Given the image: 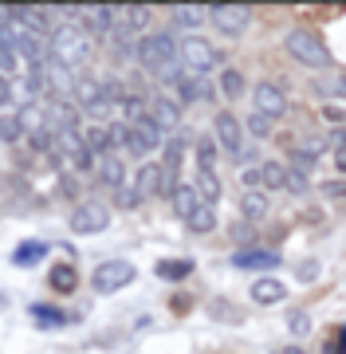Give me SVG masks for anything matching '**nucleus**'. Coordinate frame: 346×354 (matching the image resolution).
Masks as SVG:
<instances>
[{
	"instance_id": "nucleus-36",
	"label": "nucleus",
	"mask_w": 346,
	"mask_h": 354,
	"mask_svg": "<svg viewBox=\"0 0 346 354\" xmlns=\"http://www.w3.org/2000/svg\"><path fill=\"white\" fill-rule=\"evenodd\" d=\"M287 330H291L295 339H303V335L311 330V319H307V311H291V315H287Z\"/></svg>"
},
{
	"instance_id": "nucleus-6",
	"label": "nucleus",
	"mask_w": 346,
	"mask_h": 354,
	"mask_svg": "<svg viewBox=\"0 0 346 354\" xmlns=\"http://www.w3.org/2000/svg\"><path fill=\"white\" fill-rule=\"evenodd\" d=\"M138 276V268L130 264V260H103V264L95 268V276H90V291L95 295H115V291L130 288Z\"/></svg>"
},
{
	"instance_id": "nucleus-42",
	"label": "nucleus",
	"mask_w": 346,
	"mask_h": 354,
	"mask_svg": "<svg viewBox=\"0 0 346 354\" xmlns=\"http://www.w3.org/2000/svg\"><path fill=\"white\" fill-rule=\"evenodd\" d=\"M327 193H331V197H343V193H346V181H334V185H327Z\"/></svg>"
},
{
	"instance_id": "nucleus-32",
	"label": "nucleus",
	"mask_w": 346,
	"mask_h": 354,
	"mask_svg": "<svg viewBox=\"0 0 346 354\" xmlns=\"http://www.w3.org/2000/svg\"><path fill=\"white\" fill-rule=\"evenodd\" d=\"M271 130H276V122H271L268 114H248V122H244V134L248 138H268Z\"/></svg>"
},
{
	"instance_id": "nucleus-39",
	"label": "nucleus",
	"mask_w": 346,
	"mask_h": 354,
	"mask_svg": "<svg viewBox=\"0 0 346 354\" xmlns=\"http://www.w3.org/2000/svg\"><path fill=\"white\" fill-rule=\"evenodd\" d=\"M323 118H327L331 127H346V111H343V106H334V102H327V106H323Z\"/></svg>"
},
{
	"instance_id": "nucleus-20",
	"label": "nucleus",
	"mask_w": 346,
	"mask_h": 354,
	"mask_svg": "<svg viewBox=\"0 0 346 354\" xmlns=\"http://www.w3.org/2000/svg\"><path fill=\"white\" fill-rule=\"evenodd\" d=\"M193 162L201 174H220V146L217 138H197L193 142Z\"/></svg>"
},
{
	"instance_id": "nucleus-25",
	"label": "nucleus",
	"mask_w": 346,
	"mask_h": 354,
	"mask_svg": "<svg viewBox=\"0 0 346 354\" xmlns=\"http://www.w3.org/2000/svg\"><path fill=\"white\" fill-rule=\"evenodd\" d=\"M283 177H287V165L283 162H260V189L264 193H280Z\"/></svg>"
},
{
	"instance_id": "nucleus-1",
	"label": "nucleus",
	"mask_w": 346,
	"mask_h": 354,
	"mask_svg": "<svg viewBox=\"0 0 346 354\" xmlns=\"http://www.w3.org/2000/svg\"><path fill=\"white\" fill-rule=\"evenodd\" d=\"M90 55H95V39L87 36L83 24L64 20V24H55V32L48 36V59L59 64V67H67V71H79Z\"/></svg>"
},
{
	"instance_id": "nucleus-22",
	"label": "nucleus",
	"mask_w": 346,
	"mask_h": 354,
	"mask_svg": "<svg viewBox=\"0 0 346 354\" xmlns=\"http://www.w3.org/2000/svg\"><path fill=\"white\" fill-rule=\"evenodd\" d=\"M150 20H154V12L146 8V4H130V8H122V28H126L130 36H146L150 32Z\"/></svg>"
},
{
	"instance_id": "nucleus-21",
	"label": "nucleus",
	"mask_w": 346,
	"mask_h": 354,
	"mask_svg": "<svg viewBox=\"0 0 346 354\" xmlns=\"http://www.w3.org/2000/svg\"><path fill=\"white\" fill-rule=\"evenodd\" d=\"M193 189H197V197H201V205H213L217 209L220 193H224V185H220V174H193Z\"/></svg>"
},
{
	"instance_id": "nucleus-45",
	"label": "nucleus",
	"mask_w": 346,
	"mask_h": 354,
	"mask_svg": "<svg viewBox=\"0 0 346 354\" xmlns=\"http://www.w3.org/2000/svg\"><path fill=\"white\" fill-rule=\"evenodd\" d=\"M280 354H307V351H303V346H283Z\"/></svg>"
},
{
	"instance_id": "nucleus-43",
	"label": "nucleus",
	"mask_w": 346,
	"mask_h": 354,
	"mask_svg": "<svg viewBox=\"0 0 346 354\" xmlns=\"http://www.w3.org/2000/svg\"><path fill=\"white\" fill-rule=\"evenodd\" d=\"M334 165H338V174H346V153H334Z\"/></svg>"
},
{
	"instance_id": "nucleus-27",
	"label": "nucleus",
	"mask_w": 346,
	"mask_h": 354,
	"mask_svg": "<svg viewBox=\"0 0 346 354\" xmlns=\"http://www.w3.org/2000/svg\"><path fill=\"white\" fill-rule=\"evenodd\" d=\"M154 276H157V279H169V283L189 279V276H193V260H157V264H154Z\"/></svg>"
},
{
	"instance_id": "nucleus-18",
	"label": "nucleus",
	"mask_w": 346,
	"mask_h": 354,
	"mask_svg": "<svg viewBox=\"0 0 346 354\" xmlns=\"http://www.w3.org/2000/svg\"><path fill=\"white\" fill-rule=\"evenodd\" d=\"M271 213V193L264 189H240V216L244 221H264Z\"/></svg>"
},
{
	"instance_id": "nucleus-3",
	"label": "nucleus",
	"mask_w": 346,
	"mask_h": 354,
	"mask_svg": "<svg viewBox=\"0 0 346 354\" xmlns=\"http://www.w3.org/2000/svg\"><path fill=\"white\" fill-rule=\"evenodd\" d=\"M283 51H287L299 67H311V71H327V67L334 64L331 48L323 44V36L315 28H291V32L283 36Z\"/></svg>"
},
{
	"instance_id": "nucleus-38",
	"label": "nucleus",
	"mask_w": 346,
	"mask_h": 354,
	"mask_svg": "<svg viewBox=\"0 0 346 354\" xmlns=\"http://www.w3.org/2000/svg\"><path fill=\"white\" fill-rule=\"evenodd\" d=\"M327 150L346 153V127H331V134H327Z\"/></svg>"
},
{
	"instance_id": "nucleus-41",
	"label": "nucleus",
	"mask_w": 346,
	"mask_h": 354,
	"mask_svg": "<svg viewBox=\"0 0 346 354\" xmlns=\"http://www.w3.org/2000/svg\"><path fill=\"white\" fill-rule=\"evenodd\" d=\"M240 181H244V189H260V165H244Z\"/></svg>"
},
{
	"instance_id": "nucleus-28",
	"label": "nucleus",
	"mask_w": 346,
	"mask_h": 354,
	"mask_svg": "<svg viewBox=\"0 0 346 354\" xmlns=\"http://www.w3.org/2000/svg\"><path fill=\"white\" fill-rule=\"evenodd\" d=\"M185 228H189L193 236H209V232L217 228V209H213V205H201V209L185 221Z\"/></svg>"
},
{
	"instance_id": "nucleus-4",
	"label": "nucleus",
	"mask_w": 346,
	"mask_h": 354,
	"mask_svg": "<svg viewBox=\"0 0 346 354\" xmlns=\"http://www.w3.org/2000/svg\"><path fill=\"white\" fill-rule=\"evenodd\" d=\"M181 67H185V71H193V75H209V71H217V67H220L217 44H213L209 36L189 32V36L181 39Z\"/></svg>"
},
{
	"instance_id": "nucleus-13",
	"label": "nucleus",
	"mask_w": 346,
	"mask_h": 354,
	"mask_svg": "<svg viewBox=\"0 0 346 354\" xmlns=\"http://www.w3.org/2000/svg\"><path fill=\"white\" fill-rule=\"evenodd\" d=\"M185 150H189V142L181 138V134L166 138V142H162V150H157V165H162V174H166L169 189L181 181V162H185Z\"/></svg>"
},
{
	"instance_id": "nucleus-15",
	"label": "nucleus",
	"mask_w": 346,
	"mask_h": 354,
	"mask_svg": "<svg viewBox=\"0 0 346 354\" xmlns=\"http://www.w3.org/2000/svg\"><path fill=\"white\" fill-rule=\"evenodd\" d=\"M232 264L240 268V272H276L280 268V252H271V248H240V252L232 256Z\"/></svg>"
},
{
	"instance_id": "nucleus-2",
	"label": "nucleus",
	"mask_w": 346,
	"mask_h": 354,
	"mask_svg": "<svg viewBox=\"0 0 346 354\" xmlns=\"http://www.w3.org/2000/svg\"><path fill=\"white\" fill-rule=\"evenodd\" d=\"M134 59H138L150 75H173L181 67V44L173 39V32H146L134 44Z\"/></svg>"
},
{
	"instance_id": "nucleus-12",
	"label": "nucleus",
	"mask_w": 346,
	"mask_h": 354,
	"mask_svg": "<svg viewBox=\"0 0 346 354\" xmlns=\"http://www.w3.org/2000/svg\"><path fill=\"white\" fill-rule=\"evenodd\" d=\"M130 185L138 189L142 201H150V197H169V181H166V174H162L157 162H142L138 174L130 177Z\"/></svg>"
},
{
	"instance_id": "nucleus-34",
	"label": "nucleus",
	"mask_w": 346,
	"mask_h": 354,
	"mask_svg": "<svg viewBox=\"0 0 346 354\" xmlns=\"http://www.w3.org/2000/svg\"><path fill=\"white\" fill-rule=\"evenodd\" d=\"M295 153H303V158H307V162L315 165V162L323 158V153H327V138H307L303 146H299V150H295Z\"/></svg>"
},
{
	"instance_id": "nucleus-35",
	"label": "nucleus",
	"mask_w": 346,
	"mask_h": 354,
	"mask_svg": "<svg viewBox=\"0 0 346 354\" xmlns=\"http://www.w3.org/2000/svg\"><path fill=\"white\" fill-rule=\"evenodd\" d=\"M115 205H122V209H138L142 205V197H138V189H134V185H122V189H115Z\"/></svg>"
},
{
	"instance_id": "nucleus-11",
	"label": "nucleus",
	"mask_w": 346,
	"mask_h": 354,
	"mask_svg": "<svg viewBox=\"0 0 346 354\" xmlns=\"http://www.w3.org/2000/svg\"><path fill=\"white\" fill-rule=\"evenodd\" d=\"M209 20L220 28V36H240L252 24V8L248 4H209Z\"/></svg>"
},
{
	"instance_id": "nucleus-23",
	"label": "nucleus",
	"mask_w": 346,
	"mask_h": 354,
	"mask_svg": "<svg viewBox=\"0 0 346 354\" xmlns=\"http://www.w3.org/2000/svg\"><path fill=\"white\" fill-rule=\"evenodd\" d=\"M48 283H52V291H59V295H71V291L79 288V272L75 264H52V272H48Z\"/></svg>"
},
{
	"instance_id": "nucleus-5",
	"label": "nucleus",
	"mask_w": 346,
	"mask_h": 354,
	"mask_svg": "<svg viewBox=\"0 0 346 354\" xmlns=\"http://www.w3.org/2000/svg\"><path fill=\"white\" fill-rule=\"evenodd\" d=\"M146 118L154 122L162 134H177L181 130V118H185V106H181L173 95H166V91H154V95H146Z\"/></svg>"
},
{
	"instance_id": "nucleus-24",
	"label": "nucleus",
	"mask_w": 346,
	"mask_h": 354,
	"mask_svg": "<svg viewBox=\"0 0 346 354\" xmlns=\"http://www.w3.org/2000/svg\"><path fill=\"white\" fill-rule=\"evenodd\" d=\"M173 24L177 28H185V32H189V28H197V24H205L209 20V4H173Z\"/></svg>"
},
{
	"instance_id": "nucleus-9",
	"label": "nucleus",
	"mask_w": 346,
	"mask_h": 354,
	"mask_svg": "<svg viewBox=\"0 0 346 354\" xmlns=\"http://www.w3.org/2000/svg\"><path fill=\"white\" fill-rule=\"evenodd\" d=\"M252 106H256V114H268L271 122L283 118L287 114V87L280 79H260L252 87Z\"/></svg>"
},
{
	"instance_id": "nucleus-40",
	"label": "nucleus",
	"mask_w": 346,
	"mask_h": 354,
	"mask_svg": "<svg viewBox=\"0 0 346 354\" xmlns=\"http://www.w3.org/2000/svg\"><path fill=\"white\" fill-rule=\"evenodd\" d=\"M12 99H16V91H12V79H0V114L12 106Z\"/></svg>"
},
{
	"instance_id": "nucleus-16",
	"label": "nucleus",
	"mask_w": 346,
	"mask_h": 354,
	"mask_svg": "<svg viewBox=\"0 0 346 354\" xmlns=\"http://www.w3.org/2000/svg\"><path fill=\"white\" fill-rule=\"evenodd\" d=\"M95 177H99V185L103 189H122L130 177H126V162H122V153H106V158H99V165H95Z\"/></svg>"
},
{
	"instance_id": "nucleus-33",
	"label": "nucleus",
	"mask_w": 346,
	"mask_h": 354,
	"mask_svg": "<svg viewBox=\"0 0 346 354\" xmlns=\"http://www.w3.org/2000/svg\"><path fill=\"white\" fill-rule=\"evenodd\" d=\"M20 55H16V48H8V44H0V79H12L16 71H20Z\"/></svg>"
},
{
	"instance_id": "nucleus-44",
	"label": "nucleus",
	"mask_w": 346,
	"mask_h": 354,
	"mask_svg": "<svg viewBox=\"0 0 346 354\" xmlns=\"http://www.w3.org/2000/svg\"><path fill=\"white\" fill-rule=\"evenodd\" d=\"M331 95H346V79H338V83H334V87H331Z\"/></svg>"
},
{
	"instance_id": "nucleus-31",
	"label": "nucleus",
	"mask_w": 346,
	"mask_h": 354,
	"mask_svg": "<svg viewBox=\"0 0 346 354\" xmlns=\"http://www.w3.org/2000/svg\"><path fill=\"white\" fill-rule=\"evenodd\" d=\"M283 165H287V162H283ZM307 189H311V174H303V169L287 165V177H283V193H291V197H303Z\"/></svg>"
},
{
	"instance_id": "nucleus-19",
	"label": "nucleus",
	"mask_w": 346,
	"mask_h": 354,
	"mask_svg": "<svg viewBox=\"0 0 346 354\" xmlns=\"http://www.w3.org/2000/svg\"><path fill=\"white\" fill-rule=\"evenodd\" d=\"M217 95H224L229 102L244 99L248 95V79H244L240 67H220V75H217Z\"/></svg>"
},
{
	"instance_id": "nucleus-7",
	"label": "nucleus",
	"mask_w": 346,
	"mask_h": 354,
	"mask_svg": "<svg viewBox=\"0 0 346 354\" xmlns=\"http://www.w3.org/2000/svg\"><path fill=\"white\" fill-rule=\"evenodd\" d=\"M169 83H173V99H177L181 106H193V102L217 95V83H209V75H193L185 67H177V71L169 75Z\"/></svg>"
},
{
	"instance_id": "nucleus-8",
	"label": "nucleus",
	"mask_w": 346,
	"mask_h": 354,
	"mask_svg": "<svg viewBox=\"0 0 346 354\" xmlns=\"http://www.w3.org/2000/svg\"><path fill=\"white\" fill-rule=\"evenodd\" d=\"M213 138H217V146L224 150L229 162H236V153L248 146V142H244V122L232 111H217V114H213Z\"/></svg>"
},
{
	"instance_id": "nucleus-29",
	"label": "nucleus",
	"mask_w": 346,
	"mask_h": 354,
	"mask_svg": "<svg viewBox=\"0 0 346 354\" xmlns=\"http://www.w3.org/2000/svg\"><path fill=\"white\" fill-rule=\"evenodd\" d=\"M24 134H28V130H24V122H20V114H16V111L0 114V142H4V146H16Z\"/></svg>"
},
{
	"instance_id": "nucleus-17",
	"label": "nucleus",
	"mask_w": 346,
	"mask_h": 354,
	"mask_svg": "<svg viewBox=\"0 0 346 354\" xmlns=\"http://www.w3.org/2000/svg\"><path fill=\"white\" fill-rule=\"evenodd\" d=\"M169 205H173V213H177L181 221H189V216L201 209V197L193 189V181H177V185L169 189Z\"/></svg>"
},
{
	"instance_id": "nucleus-37",
	"label": "nucleus",
	"mask_w": 346,
	"mask_h": 354,
	"mask_svg": "<svg viewBox=\"0 0 346 354\" xmlns=\"http://www.w3.org/2000/svg\"><path fill=\"white\" fill-rule=\"evenodd\" d=\"M319 260H303V264L295 268V276H299V283H315V279H319Z\"/></svg>"
},
{
	"instance_id": "nucleus-26",
	"label": "nucleus",
	"mask_w": 346,
	"mask_h": 354,
	"mask_svg": "<svg viewBox=\"0 0 346 354\" xmlns=\"http://www.w3.org/2000/svg\"><path fill=\"white\" fill-rule=\"evenodd\" d=\"M28 315L36 319L39 327H64V323H71V315L59 311V307H52V304H32L28 307Z\"/></svg>"
},
{
	"instance_id": "nucleus-30",
	"label": "nucleus",
	"mask_w": 346,
	"mask_h": 354,
	"mask_svg": "<svg viewBox=\"0 0 346 354\" xmlns=\"http://www.w3.org/2000/svg\"><path fill=\"white\" fill-rule=\"evenodd\" d=\"M44 256H48V244H44V241H24V244L12 252V264L28 268V264H39Z\"/></svg>"
},
{
	"instance_id": "nucleus-10",
	"label": "nucleus",
	"mask_w": 346,
	"mask_h": 354,
	"mask_svg": "<svg viewBox=\"0 0 346 354\" xmlns=\"http://www.w3.org/2000/svg\"><path fill=\"white\" fill-rule=\"evenodd\" d=\"M67 225H71V232L75 236H95V232H103L106 225H110V209L99 201H83L71 209V216H67Z\"/></svg>"
},
{
	"instance_id": "nucleus-14",
	"label": "nucleus",
	"mask_w": 346,
	"mask_h": 354,
	"mask_svg": "<svg viewBox=\"0 0 346 354\" xmlns=\"http://www.w3.org/2000/svg\"><path fill=\"white\" fill-rule=\"evenodd\" d=\"M248 299L256 307H276L287 299V283L280 276H256L252 279V288H248Z\"/></svg>"
}]
</instances>
